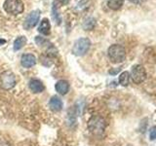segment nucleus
I'll list each match as a JSON object with an SVG mask.
<instances>
[{
	"label": "nucleus",
	"mask_w": 156,
	"mask_h": 146,
	"mask_svg": "<svg viewBox=\"0 0 156 146\" xmlns=\"http://www.w3.org/2000/svg\"><path fill=\"white\" fill-rule=\"evenodd\" d=\"M28 87L29 90H30L34 94H40L44 91L45 87H44V84L38 79H31L28 83Z\"/></svg>",
	"instance_id": "nucleus-10"
},
{
	"label": "nucleus",
	"mask_w": 156,
	"mask_h": 146,
	"mask_svg": "<svg viewBox=\"0 0 156 146\" xmlns=\"http://www.w3.org/2000/svg\"><path fill=\"white\" fill-rule=\"evenodd\" d=\"M120 71V68H116L115 70H109V73L110 74H116V73H118Z\"/></svg>",
	"instance_id": "nucleus-22"
},
{
	"label": "nucleus",
	"mask_w": 156,
	"mask_h": 146,
	"mask_svg": "<svg viewBox=\"0 0 156 146\" xmlns=\"http://www.w3.org/2000/svg\"><path fill=\"white\" fill-rule=\"evenodd\" d=\"M55 89L60 95L65 96L67 94L68 91H69V83L66 80H60L56 83Z\"/></svg>",
	"instance_id": "nucleus-11"
},
{
	"label": "nucleus",
	"mask_w": 156,
	"mask_h": 146,
	"mask_svg": "<svg viewBox=\"0 0 156 146\" xmlns=\"http://www.w3.org/2000/svg\"><path fill=\"white\" fill-rule=\"evenodd\" d=\"M21 64L24 68H30L36 64V57L32 54H23L21 58Z\"/></svg>",
	"instance_id": "nucleus-8"
},
{
	"label": "nucleus",
	"mask_w": 156,
	"mask_h": 146,
	"mask_svg": "<svg viewBox=\"0 0 156 146\" xmlns=\"http://www.w3.org/2000/svg\"><path fill=\"white\" fill-rule=\"evenodd\" d=\"M129 1L134 4H141V3H144L145 0H129Z\"/></svg>",
	"instance_id": "nucleus-20"
},
{
	"label": "nucleus",
	"mask_w": 156,
	"mask_h": 146,
	"mask_svg": "<svg viewBox=\"0 0 156 146\" xmlns=\"http://www.w3.org/2000/svg\"><path fill=\"white\" fill-rule=\"evenodd\" d=\"M131 78L136 84H140L146 79V71L145 68L140 64H136L132 67Z\"/></svg>",
	"instance_id": "nucleus-6"
},
{
	"label": "nucleus",
	"mask_w": 156,
	"mask_h": 146,
	"mask_svg": "<svg viewBox=\"0 0 156 146\" xmlns=\"http://www.w3.org/2000/svg\"><path fill=\"white\" fill-rule=\"evenodd\" d=\"M3 9L7 14L17 16L23 12L24 5L22 0H5Z\"/></svg>",
	"instance_id": "nucleus-4"
},
{
	"label": "nucleus",
	"mask_w": 156,
	"mask_h": 146,
	"mask_svg": "<svg viewBox=\"0 0 156 146\" xmlns=\"http://www.w3.org/2000/svg\"><path fill=\"white\" fill-rule=\"evenodd\" d=\"M0 146H11V145H10V143L7 142V141H5V140H0Z\"/></svg>",
	"instance_id": "nucleus-21"
},
{
	"label": "nucleus",
	"mask_w": 156,
	"mask_h": 146,
	"mask_svg": "<svg viewBox=\"0 0 156 146\" xmlns=\"http://www.w3.org/2000/svg\"><path fill=\"white\" fill-rule=\"evenodd\" d=\"M107 55H108V57L111 62L120 63L125 61L126 50L123 46L118 45V44H113L107 50Z\"/></svg>",
	"instance_id": "nucleus-2"
},
{
	"label": "nucleus",
	"mask_w": 156,
	"mask_h": 146,
	"mask_svg": "<svg viewBox=\"0 0 156 146\" xmlns=\"http://www.w3.org/2000/svg\"><path fill=\"white\" fill-rule=\"evenodd\" d=\"M16 76L11 70H6L0 75V88L3 90L9 91L16 86Z\"/></svg>",
	"instance_id": "nucleus-5"
},
{
	"label": "nucleus",
	"mask_w": 156,
	"mask_h": 146,
	"mask_svg": "<svg viewBox=\"0 0 156 146\" xmlns=\"http://www.w3.org/2000/svg\"><path fill=\"white\" fill-rule=\"evenodd\" d=\"M106 128V122L102 117L96 115L93 116L88 122V129L90 133L96 136H101L105 134Z\"/></svg>",
	"instance_id": "nucleus-1"
},
{
	"label": "nucleus",
	"mask_w": 156,
	"mask_h": 146,
	"mask_svg": "<svg viewBox=\"0 0 156 146\" xmlns=\"http://www.w3.org/2000/svg\"><path fill=\"white\" fill-rule=\"evenodd\" d=\"M38 31L39 33L43 34V35L48 36L51 34V23L49 22L48 19H43L38 26Z\"/></svg>",
	"instance_id": "nucleus-12"
},
{
	"label": "nucleus",
	"mask_w": 156,
	"mask_h": 146,
	"mask_svg": "<svg viewBox=\"0 0 156 146\" xmlns=\"http://www.w3.org/2000/svg\"><path fill=\"white\" fill-rule=\"evenodd\" d=\"M129 81H130V73L127 71L122 72L119 76V84L123 87H127L129 85Z\"/></svg>",
	"instance_id": "nucleus-17"
},
{
	"label": "nucleus",
	"mask_w": 156,
	"mask_h": 146,
	"mask_svg": "<svg viewBox=\"0 0 156 146\" xmlns=\"http://www.w3.org/2000/svg\"><path fill=\"white\" fill-rule=\"evenodd\" d=\"M124 0H107V6L109 9L113 10V11H117L119 10L122 6H123Z\"/></svg>",
	"instance_id": "nucleus-16"
},
{
	"label": "nucleus",
	"mask_w": 156,
	"mask_h": 146,
	"mask_svg": "<svg viewBox=\"0 0 156 146\" xmlns=\"http://www.w3.org/2000/svg\"><path fill=\"white\" fill-rule=\"evenodd\" d=\"M58 1L62 4H67V3H69L70 0H58Z\"/></svg>",
	"instance_id": "nucleus-23"
},
{
	"label": "nucleus",
	"mask_w": 156,
	"mask_h": 146,
	"mask_svg": "<svg viewBox=\"0 0 156 146\" xmlns=\"http://www.w3.org/2000/svg\"><path fill=\"white\" fill-rule=\"evenodd\" d=\"M96 26V19L89 17L85 19V21L82 23V27L84 30H92Z\"/></svg>",
	"instance_id": "nucleus-15"
},
{
	"label": "nucleus",
	"mask_w": 156,
	"mask_h": 146,
	"mask_svg": "<svg viewBox=\"0 0 156 146\" xmlns=\"http://www.w3.org/2000/svg\"><path fill=\"white\" fill-rule=\"evenodd\" d=\"M39 19H40V11L39 10H33L30 13H29L26 19L23 22V28L29 30L33 27L36 26V24L39 22Z\"/></svg>",
	"instance_id": "nucleus-7"
},
{
	"label": "nucleus",
	"mask_w": 156,
	"mask_h": 146,
	"mask_svg": "<svg viewBox=\"0 0 156 146\" xmlns=\"http://www.w3.org/2000/svg\"><path fill=\"white\" fill-rule=\"evenodd\" d=\"M52 18L54 19V22H56L57 24H61L62 18H61V15H60V11H58L57 2L53 3V6H52Z\"/></svg>",
	"instance_id": "nucleus-14"
},
{
	"label": "nucleus",
	"mask_w": 156,
	"mask_h": 146,
	"mask_svg": "<svg viewBox=\"0 0 156 146\" xmlns=\"http://www.w3.org/2000/svg\"><path fill=\"white\" fill-rule=\"evenodd\" d=\"M49 107H50V109L53 112H60L62 111L63 107L62 100L58 96H54L50 99V101H49Z\"/></svg>",
	"instance_id": "nucleus-9"
},
{
	"label": "nucleus",
	"mask_w": 156,
	"mask_h": 146,
	"mask_svg": "<svg viewBox=\"0 0 156 146\" xmlns=\"http://www.w3.org/2000/svg\"><path fill=\"white\" fill-rule=\"evenodd\" d=\"M91 47V41L89 38L86 37H81L74 42L72 47V54L76 57H81L84 56L85 54L89 51Z\"/></svg>",
	"instance_id": "nucleus-3"
},
{
	"label": "nucleus",
	"mask_w": 156,
	"mask_h": 146,
	"mask_svg": "<svg viewBox=\"0 0 156 146\" xmlns=\"http://www.w3.org/2000/svg\"><path fill=\"white\" fill-rule=\"evenodd\" d=\"M27 37L26 36H19L15 39L14 44H13V48L15 51H20L21 49H23L27 44Z\"/></svg>",
	"instance_id": "nucleus-13"
},
{
	"label": "nucleus",
	"mask_w": 156,
	"mask_h": 146,
	"mask_svg": "<svg viewBox=\"0 0 156 146\" xmlns=\"http://www.w3.org/2000/svg\"><path fill=\"white\" fill-rule=\"evenodd\" d=\"M6 43V40H4V39H1L0 38V45H3V44Z\"/></svg>",
	"instance_id": "nucleus-24"
},
{
	"label": "nucleus",
	"mask_w": 156,
	"mask_h": 146,
	"mask_svg": "<svg viewBox=\"0 0 156 146\" xmlns=\"http://www.w3.org/2000/svg\"><path fill=\"white\" fill-rule=\"evenodd\" d=\"M149 138L150 140H154L156 139V126L152 127L149 130Z\"/></svg>",
	"instance_id": "nucleus-19"
},
{
	"label": "nucleus",
	"mask_w": 156,
	"mask_h": 146,
	"mask_svg": "<svg viewBox=\"0 0 156 146\" xmlns=\"http://www.w3.org/2000/svg\"><path fill=\"white\" fill-rule=\"evenodd\" d=\"M34 41H35L36 45H38L39 47H46L48 48L49 46L51 45V42L48 40V39L41 37V36H35L34 38Z\"/></svg>",
	"instance_id": "nucleus-18"
}]
</instances>
